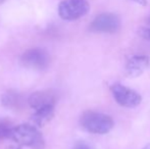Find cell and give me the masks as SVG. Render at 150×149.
Segmentation results:
<instances>
[{
	"label": "cell",
	"instance_id": "1",
	"mask_svg": "<svg viewBox=\"0 0 150 149\" xmlns=\"http://www.w3.org/2000/svg\"><path fill=\"white\" fill-rule=\"evenodd\" d=\"M9 139L20 146H27L32 149H43L44 139L41 133L31 125H20L12 127Z\"/></svg>",
	"mask_w": 150,
	"mask_h": 149
},
{
	"label": "cell",
	"instance_id": "2",
	"mask_svg": "<svg viewBox=\"0 0 150 149\" xmlns=\"http://www.w3.org/2000/svg\"><path fill=\"white\" fill-rule=\"evenodd\" d=\"M81 126L84 130L93 134H107L112 130L115 126L112 117L105 113L96 112H86L80 119Z\"/></svg>",
	"mask_w": 150,
	"mask_h": 149
},
{
	"label": "cell",
	"instance_id": "3",
	"mask_svg": "<svg viewBox=\"0 0 150 149\" xmlns=\"http://www.w3.org/2000/svg\"><path fill=\"white\" fill-rule=\"evenodd\" d=\"M90 10L87 0H63L58 5V14L64 20H76L86 16Z\"/></svg>",
	"mask_w": 150,
	"mask_h": 149
},
{
	"label": "cell",
	"instance_id": "4",
	"mask_svg": "<svg viewBox=\"0 0 150 149\" xmlns=\"http://www.w3.org/2000/svg\"><path fill=\"white\" fill-rule=\"evenodd\" d=\"M110 90L115 101L124 107H136L142 101V97L138 92L134 91L122 84H113L111 85Z\"/></svg>",
	"mask_w": 150,
	"mask_h": 149
},
{
	"label": "cell",
	"instance_id": "5",
	"mask_svg": "<svg viewBox=\"0 0 150 149\" xmlns=\"http://www.w3.org/2000/svg\"><path fill=\"white\" fill-rule=\"evenodd\" d=\"M23 66L34 70H43L48 66L50 56L46 50L42 48H32L25 52L21 58Z\"/></svg>",
	"mask_w": 150,
	"mask_h": 149
},
{
	"label": "cell",
	"instance_id": "6",
	"mask_svg": "<svg viewBox=\"0 0 150 149\" xmlns=\"http://www.w3.org/2000/svg\"><path fill=\"white\" fill-rule=\"evenodd\" d=\"M120 27L119 16L110 12H104L93 20L90 25V30L96 33H115Z\"/></svg>",
	"mask_w": 150,
	"mask_h": 149
},
{
	"label": "cell",
	"instance_id": "7",
	"mask_svg": "<svg viewBox=\"0 0 150 149\" xmlns=\"http://www.w3.org/2000/svg\"><path fill=\"white\" fill-rule=\"evenodd\" d=\"M150 58L146 55H134L127 59L126 72L132 78L139 77L148 68Z\"/></svg>",
	"mask_w": 150,
	"mask_h": 149
},
{
	"label": "cell",
	"instance_id": "8",
	"mask_svg": "<svg viewBox=\"0 0 150 149\" xmlns=\"http://www.w3.org/2000/svg\"><path fill=\"white\" fill-rule=\"evenodd\" d=\"M28 102L31 107L35 110L46 106H54L56 102V95L50 90L37 91L29 97Z\"/></svg>",
	"mask_w": 150,
	"mask_h": 149
},
{
	"label": "cell",
	"instance_id": "9",
	"mask_svg": "<svg viewBox=\"0 0 150 149\" xmlns=\"http://www.w3.org/2000/svg\"><path fill=\"white\" fill-rule=\"evenodd\" d=\"M53 115L54 106H46V107H42L35 110V113L32 117V119H33L35 125L42 127V126L46 125L48 121H51Z\"/></svg>",
	"mask_w": 150,
	"mask_h": 149
},
{
	"label": "cell",
	"instance_id": "10",
	"mask_svg": "<svg viewBox=\"0 0 150 149\" xmlns=\"http://www.w3.org/2000/svg\"><path fill=\"white\" fill-rule=\"evenodd\" d=\"M2 104L6 107L10 108H16L20 107L23 103V99L18 94L14 93V92H7L5 93L1 98Z\"/></svg>",
	"mask_w": 150,
	"mask_h": 149
},
{
	"label": "cell",
	"instance_id": "11",
	"mask_svg": "<svg viewBox=\"0 0 150 149\" xmlns=\"http://www.w3.org/2000/svg\"><path fill=\"white\" fill-rule=\"evenodd\" d=\"M12 127L9 121L0 119V139H5L9 138V134L11 131Z\"/></svg>",
	"mask_w": 150,
	"mask_h": 149
},
{
	"label": "cell",
	"instance_id": "12",
	"mask_svg": "<svg viewBox=\"0 0 150 149\" xmlns=\"http://www.w3.org/2000/svg\"><path fill=\"white\" fill-rule=\"evenodd\" d=\"M138 34L143 39L147 40L150 42V28H146V27H141L138 30Z\"/></svg>",
	"mask_w": 150,
	"mask_h": 149
},
{
	"label": "cell",
	"instance_id": "13",
	"mask_svg": "<svg viewBox=\"0 0 150 149\" xmlns=\"http://www.w3.org/2000/svg\"><path fill=\"white\" fill-rule=\"evenodd\" d=\"M73 149H94V148L91 145H89V144L85 143V142H79V143H77L74 146Z\"/></svg>",
	"mask_w": 150,
	"mask_h": 149
},
{
	"label": "cell",
	"instance_id": "14",
	"mask_svg": "<svg viewBox=\"0 0 150 149\" xmlns=\"http://www.w3.org/2000/svg\"><path fill=\"white\" fill-rule=\"evenodd\" d=\"M133 1L137 2V3H139L140 5H143V6L147 5V0H133Z\"/></svg>",
	"mask_w": 150,
	"mask_h": 149
},
{
	"label": "cell",
	"instance_id": "15",
	"mask_svg": "<svg viewBox=\"0 0 150 149\" xmlns=\"http://www.w3.org/2000/svg\"><path fill=\"white\" fill-rule=\"evenodd\" d=\"M143 149H150V144H147V145L145 146V147L143 148Z\"/></svg>",
	"mask_w": 150,
	"mask_h": 149
},
{
	"label": "cell",
	"instance_id": "16",
	"mask_svg": "<svg viewBox=\"0 0 150 149\" xmlns=\"http://www.w3.org/2000/svg\"><path fill=\"white\" fill-rule=\"evenodd\" d=\"M147 22H148V24L150 25V16H149V18H148V20H147Z\"/></svg>",
	"mask_w": 150,
	"mask_h": 149
}]
</instances>
